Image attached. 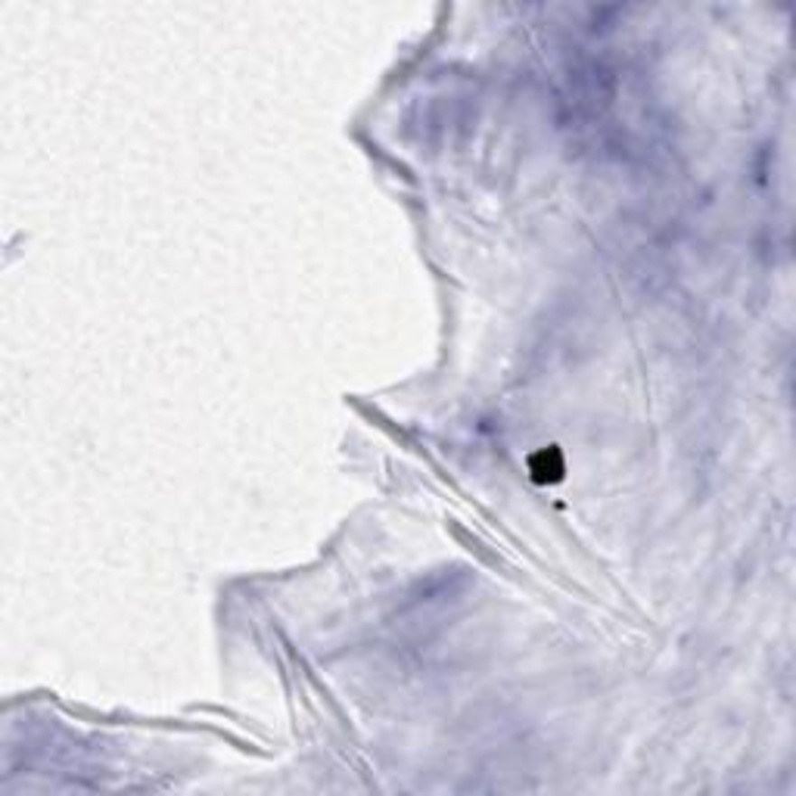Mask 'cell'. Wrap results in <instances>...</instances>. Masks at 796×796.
I'll use <instances>...</instances> for the list:
<instances>
[{"label":"cell","mask_w":796,"mask_h":796,"mask_svg":"<svg viewBox=\"0 0 796 796\" xmlns=\"http://www.w3.org/2000/svg\"><path fill=\"white\" fill-rule=\"evenodd\" d=\"M529 473L535 482H560L567 467H563V454L557 448H541L538 454H532Z\"/></svg>","instance_id":"cell-1"}]
</instances>
